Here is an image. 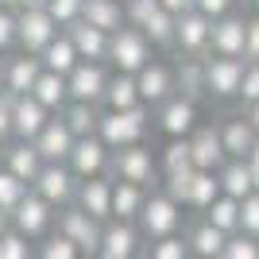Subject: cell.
<instances>
[{
  "label": "cell",
  "instance_id": "41",
  "mask_svg": "<svg viewBox=\"0 0 259 259\" xmlns=\"http://www.w3.org/2000/svg\"><path fill=\"white\" fill-rule=\"evenodd\" d=\"M47 12L54 16L58 27H74L77 20H85V0H47Z\"/></svg>",
  "mask_w": 259,
  "mask_h": 259
},
{
  "label": "cell",
  "instance_id": "59",
  "mask_svg": "<svg viewBox=\"0 0 259 259\" xmlns=\"http://www.w3.org/2000/svg\"><path fill=\"white\" fill-rule=\"evenodd\" d=\"M251 8H255V16H259V0H251Z\"/></svg>",
  "mask_w": 259,
  "mask_h": 259
},
{
  "label": "cell",
  "instance_id": "5",
  "mask_svg": "<svg viewBox=\"0 0 259 259\" xmlns=\"http://www.w3.org/2000/svg\"><path fill=\"white\" fill-rule=\"evenodd\" d=\"M136 225H140V232H143L147 240L174 236V232H178V225H182V205H178L170 194H151Z\"/></svg>",
  "mask_w": 259,
  "mask_h": 259
},
{
  "label": "cell",
  "instance_id": "29",
  "mask_svg": "<svg viewBox=\"0 0 259 259\" xmlns=\"http://www.w3.org/2000/svg\"><path fill=\"white\" fill-rule=\"evenodd\" d=\"M85 20L101 31L116 35L120 27H128V12H124V0H85Z\"/></svg>",
  "mask_w": 259,
  "mask_h": 259
},
{
  "label": "cell",
  "instance_id": "42",
  "mask_svg": "<svg viewBox=\"0 0 259 259\" xmlns=\"http://www.w3.org/2000/svg\"><path fill=\"white\" fill-rule=\"evenodd\" d=\"M221 259H259V240L248 232H236V236H228Z\"/></svg>",
  "mask_w": 259,
  "mask_h": 259
},
{
  "label": "cell",
  "instance_id": "48",
  "mask_svg": "<svg viewBox=\"0 0 259 259\" xmlns=\"http://www.w3.org/2000/svg\"><path fill=\"white\" fill-rule=\"evenodd\" d=\"M240 232L259 240V190L251 197H244V217H240Z\"/></svg>",
  "mask_w": 259,
  "mask_h": 259
},
{
  "label": "cell",
  "instance_id": "3",
  "mask_svg": "<svg viewBox=\"0 0 259 259\" xmlns=\"http://www.w3.org/2000/svg\"><path fill=\"white\" fill-rule=\"evenodd\" d=\"M58 232L74 240L77 248H81V255H97L101 244H105V221L89 217L81 205L58 209Z\"/></svg>",
  "mask_w": 259,
  "mask_h": 259
},
{
  "label": "cell",
  "instance_id": "54",
  "mask_svg": "<svg viewBox=\"0 0 259 259\" xmlns=\"http://www.w3.org/2000/svg\"><path fill=\"white\" fill-rule=\"evenodd\" d=\"M244 116H248L251 124H255V132H259V101H255V105H248V108H244Z\"/></svg>",
  "mask_w": 259,
  "mask_h": 259
},
{
  "label": "cell",
  "instance_id": "19",
  "mask_svg": "<svg viewBox=\"0 0 259 259\" xmlns=\"http://www.w3.org/2000/svg\"><path fill=\"white\" fill-rule=\"evenodd\" d=\"M51 108H43L39 101L27 93V97H16V108H12V132H16V140H27L35 143L39 140V132L51 124Z\"/></svg>",
  "mask_w": 259,
  "mask_h": 259
},
{
  "label": "cell",
  "instance_id": "39",
  "mask_svg": "<svg viewBox=\"0 0 259 259\" xmlns=\"http://www.w3.org/2000/svg\"><path fill=\"white\" fill-rule=\"evenodd\" d=\"M151 259H190L194 248H190V236H162V240H151V248H147Z\"/></svg>",
  "mask_w": 259,
  "mask_h": 259
},
{
  "label": "cell",
  "instance_id": "11",
  "mask_svg": "<svg viewBox=\"0 0 259 259\" xmlns=\"http://www.w3.org/2000/svg\"><path fill=\"white\" fill-rule=\"evenodd\" d=\"M43 58L39 54H27V51H16L4 58V77H0V89H8L12 97H27L35 89V81L43 77Z\"/></svg>",
  "mask_w": 259,
  "mask_h": 259
},
{
  "label": "cell",
  "instance_id": "14",
  "mask_svg": "<svg viewBox=\"0 0 259 259\" xmlns=\"http://www.w3.org/2000/svg\"><path fill=\"white\" fill-rule=\"evenodd\" d=\"M108 77H112V66L108 62H77V70L66 81H70V101H85V105H101L108 89Z\"/></svg>",
  "mask_w": 259,
  "mask_h": 259
},
{
  "label": "cell",
  "instance_id": "25",
  "mask_svg": "<svg viewBox=\"0 0 259 259\" xmlns=\"http://www.w3.org/2000/svg\"><path fill=\"white\" fill-rule=\"evenodd\" d=\"M147 186H136V182H120L112 186V221H140L143 205H147Z\"/></svg>",
  "mask_w": 259,
  "mask_h": 259
},
{
  "label": "cell",
  "instance_id": "12",
  "mask_svg": "<svg viewBox=\"0 0 259 259\" xmlns=\"http://www.w3.org/2000/svg\"><path fill=\"white\" fill-rule=\"evenodd\" d=\"M112 178L120 182H136V186H151L155 182V159L147 143H132L112 151Z\"/></svg>",
  "mask_w": 259,
  "mask_h": 259
},
{
  "label": "cell",
  "instance_id": "44",
  "mask_svg": "<svg viewBox=\"0 0 259 259\" xmlns=\"http://www.w3.org/2000/svg\"><path fill=\"white\" fill-rule=\"evenodd\" d=\"M12 47H20V16L16 8H0V51L12 54Z\"/></svg>",
  "mask_w": 259,
  "mask_h": 259
},
{
  "label": "cell",
  "instance_id": "46",
  "mask_svg": "<svg viewBox=\"0 0 259 259\" xmlns=\"http://www.w3.org/2000/svg\"><path fill=\"white\" fill-rule=\"evenodd\" d=\"M159 8H162L159 0H124V12H128V23H132V27H143V23L151 20Z\"/></svg>",
  "mask_w": 259,
  "mask_h": 259
},
{
  "label": "cell",
  "instance_id": "10",
  "mask_svg": "<svg viewBox=\"0 0 259 259\" xmlns=\"http://www.w3.org/2000/svg\"><path fill=\"white\" fill-rule=\"evenodd\" d=\"M174 51L182 58H205L213 51V20L201 16V12H186L178 16V39H174Z\"/></svg>",
  "mask_w": 259,
  "mask_h": 259
},
{
  "label": "cell",
  "instance_id": "53",
  "mask_svg": "<svg viewBox=\"0 0 259 259\" xmlns=\"http://www.w3.org/2000/svg\"><path fill=\"white\" fill-rule=\"evenodd\" d=\"M23 8H47V0H16V12Z\"/></svg>",
  "mask_w": 259,
  "mask_h": 259
},
{
  "label": "cell",
  "instance_id": "38",
  "mask_svg": "<svg viewBox=\"0 0 259 259\" xmlns=\"http://www.w3.org/2000/svg\"><path fill=\"white\" fill-rule=\"evenodd\" d=\"M27 194H31V186L23 182V178H16V174L0 162V209H4V213H12V209L20 205Z\"/></svg>",
  "mask_w": 259,
  "mask_h": 259
},
{
  "label": "cell",
  "instance_id": "60",
  "mask_svg": "<svg viewBox=\"0 0 259 259\" xmlns=\"http://www.w3.org/2000/svg\"><path fill=\"white\" fill-rule=\"evenodd\" d=\"M136 259H151V255H147V251H140V255H136Z\"/></svg>",
  "mask_w": 259,
  "mask_h": 259
},
{
  "label": "cell",
  "instance_id": "55",
  "mask_svg": "<svg viewBox=\"0 0 259 259\" xmlns=\"http://www.w3.org/2000/svg\"><path fill=\"white\" fill-rule=\"evenodd\" d=\"M8 228H12V213H4V209H0V236H4Z\"/></svg>",
  "mask_w": 259,
  "mask_h": 259
},
{
  "label": "cell",
  "instance_id": "58",
  "mask_svg": "<svg viewBox=\"0 0 259 259\" xmlns=\"http://www.w3.org/2000/svg\"><path fill=\"white\" fill-rule=\"evenodd\" d=\"M4 58H8V54H4V51H0V77H4Z\"/></svg>",
  "mask_w": 259,
  "mask_h": 259
},
{
  "label": "cell",
  "instance_id": "8",
  "mask_svg": "<svg viewBox=\"0 0 259 259\" xmlns=\"http://www.w3.org/2000/svg\"><path fill=\"white\" fill-rule=\"evenodd\" d=\"M54 221H58L54 205L47 201V197H39L35 190L23 197L16 209H12V228H16V232H23L27 240H43V236H51V225H54Z\"/></svg>",
  "mask_w": 259,
  "mask_h": 259
},
{
  "label": "cell",
  "instance_id": "34",
  "mask_svg": "<svg viewBox=\"0 0 259 259\" xmlns=\"http://www.w3.org/2000/svg\"><path fill=\"white\" fill-rule=\"evenodd\" d=\"M221 194H225V190H221V174H217V170H194V182H190V201H186V209L205 213V209L213 205Z\"/></svg>",
  "mask_w": 259,
  "mask_h": 259
},
{
  "label": "cell",
  "instance_id": "37",
  "mask_svg": "<svg viewBox=\"0 0 259 259\" xmlns=\"http://www.w3.org/2000/svg\"><path fill=\"white\" fill-rule=\"evenodd\" d=\"M162 174H178V170H194V147H190V136L186 140H166L159 159Z\"/></svg>",
  "mask_w": 259,
  "mask_h": 259
},
{
  "label": "cell",
  "instance_id": "40",
  "mask_svg": "<svg viewBox=\"0 0 259 259\" xmlns=\"http://www.w3.org/2000/svg\"><path fill=\"white\" fill-rule=\"evenodd\" d=\"M39 259H81V248L70 236H62V232H51L39 244Z\"/></svg>",
  "mask_w": 259,
  "mask_h": 259
},
{
  "label": "cell",
  "instance_id": "49",
  "mask_svg": "<svg viewBox=\"0 0 259 259\" xmlns=\"http://www.w3.org/2000/svg\"><path fill=\"white\" fill-rule=\"evenodd\" d=\"M12 108H16V97L8 89H0V143L16 140V132H12Z\"/></svg>",
  "mask_w": 259,
  "mask_h": 259
},
{
  "label": "cell",
  "instance_id": "63",
  "mask_svg": "<svg viewBox=\"0 0 259 259\" xmlns=\"http://www.w3.org/2000/svg\"><path fill=\"white\" fill-rule=\"evenodd\" d=\"M81 259H97V255H81Z\"/></svg>",
  "mask_w": 259,
  "mask_h": 259
},
{
  "label": "cell",
  "instance_id": "24",
  "mask_svg": "<svg viewBox=\"0 0 259 259\" xmlns=\"http://www.w3.org/2000/svg\"><path fill=\"white\" fill-rule=\"evenodd\" d=\"M101 251H105V255H116V259H136V255H140L143 244H140V228H136V221H108ZM101 251H97V255H101Z\"/></svg>",
  "mask_w": 259,
  "mask_h": 259
},
{
  "label": "cell",
  "instance_id": "36",
  "mask_svg": "<svg viewBox=\"0 0 259 259\" xmlns=\"http://www.w3.org/2000/svg\"><path fill=\"white\" fill-rule=\"evenodd\" d=\"M240 217H244V201H236V197L221 194L213 201V205L205 209V221H213L221 232H228V236H236L240 232Z\"/></svg>",
  "mask_w": 259,
  "mask_h": 259
},
{
  "label": "cell",
  "instance_id": "51",
  "mask_svg": "<svg viewBox=\"0 0 259 259\" xmlns=\"http://www.w3.org/2000/svg\"><path fill=\"white\" fill-rule=\"evenodd\" d=\"M248 62H259V16H248V51H244Z\"/></svg>",
  "mask_w": 259,
  "mask_h": 259
},
{
  "label": "cell",
  "instance_id": "43",
  "mask_svg": "<svg viewBox=\"0 0 259 259\" xmlns=\"http://www.w3.org/2000/svg\"><path fill=\"white\" fill-rule=\"evenodd\" d=\"M0 259H31V240L16 228H8L0 236Z\"/></svg>",
  "mask_w": 259,
  "mask_h": 259
},
{
  "label": "cell",
  "instance_id": "20",
  "mask_svg": "<svg viewBox=\"0 0 259 259\" xmlns=\"http://www.w3.org/2000/svg\"><path fill=\"white\" fill-rule=\"evenodd\" d=\"M35 147H39V155H43L47 162H70V155H74V147H77V136L70 132V124H66L62 116H51V124L39 132Z\"/></svg>",
  "mask_w": 259,
  "mask_h": 259
},
{
  "label": "cell",
  "instance_id": "18",
  "mask_svg": "<svg viewBox=\"0 0 259 259\" xmlns=\"http://www.w3.org/2000/svg\"><path fill=\"white\" fill-rule=\"evenodd\" d=\"M0 162H4V166H8L16 178H23L27 186H35V178H39V174H43V166H47V159L39 155V147H35V143H27V140L4 143Z\"/></svg>",
  "mask_w": 259,
  "mask_h": 259
},
{
  "label": "cell",
  "instance_id": "6",
  "mask_svg": "<svg viewBox=\"0 0 259 259\" xmlns=\"http://www.w3.org/2000/svg\"><path fill=\"white\" fill-rule=\"evenodd\" d=\"M77 186H81V178L70 170V162H47L31 190L39 197H47L54 209H66V205H74V201H77Z\"/></svg>",
  "mask_w": 259,
  "mask_h": 259
},
{
  "label": "cell",
  "instance_id": "30",
  "mask_svg": "<svg viewBox=\"0 0 259 259\" xmlns=\"http://www.w3.org/2000/svg\"><path fill=\"white\" fill-rule=\"evenodd\" d=\"M31 97L39 101L43 108H51L54 116H58V112L70 105V81H66L62 74H51V70H43V77H39V81H35V89H31Z\"/></svg>",
  "mask_w": 259,
  "mask_h": 259
},
{
  "label": "cell",
  "instance_id": "28",
  "mask_svg": "<svg viewBox=\"0 0 259 259\" xmlns=\"http://www.w3.org/2000/svg\"><path fill=\"white\" fill-rule=\"evenodd\" d=\"M221 190H225L228 197H236V201H244V197L255 194V178H251V166L248 159H228L225 166H221Z\"/></svg>",
  "mask_w": 259,
  "mask_h": 259
},
{
  "label": "cell",
  "instance_id": "13",
  "mask_svg": "<svg viewBox=\"0 0 259 259\" xmlns=\"http://www.w3.org/2000/svg\"><path fill=\"white\" fill-rule=\"evenodd\" d=\"M136 81H140V97H143V105L147 108H159V105H166L170 97H178V77H174V66H166V62H147L136 74Z\"/></svg>",
  "mask_w": 259,
  "mask_h": 259
},
{
  "label": "cell",
  "instance_id": "56",
  "mask_svg": "<svg viewBox=\"0 0 259 259\" xmlns=\"http://www.w3.org/2000/svg\"><path fill=\"white\" fill-rule=\"evenodd\" d=\"M248 162H255V166H259V140H255V151L248 155Z\"/></svg>",
  "mask_w": 259,
  "mask_h": 259
},
{
  "label": "cell",
  "instance_id": "16",
  "mask_svg": "<svg viewBox=\"0 0 259 259\" xmlns=\"http://www.w3.org/2000/svg\"><path fill=\"white\" fill-rule=\"evenodd\" d=\"M244 51H248V16L228 12V16L213 20V51H209V54L244 58Z\"/></svg>",
  "mask_w": 259,
  "mask_h": 259
},
{
  "label": "cell",
  "instance_id": "61",
  "mask_svg": "<svg viewBox=\"0 0 259 259\" xmlns=\"http://www.w3.org/2000/svg\"><path fill=\"white\" fill-rule=\"evenodd\" d=\"M97 259H116V255H105V251H101V255H97Z\"/></svg>",
  "mask_w": 259,
  "mask_h": 259
},
{
  "label": "cell",
  "instance_id": "45",
  "mask_svg": "<svg viewBox=\"0 0 259 259\" xmlns=\"http://www.w3.org/2000/svg\"><path fill=\"white\" fill-rule=\"evenodd\" d=\"M197 170V166H194ZM194 170H178V174H162L166 182H162V194H170L178 205H186L190 201V182H194Z\"/></svg>",
  "mask_w": 259,
  "mask_h": 259
},
{
  "label": "cell",
  "instance_id": "22",
  "mask_svg": "<svg viewBox=\"0 0 259 259\" xmlns=\"http://www.w3.org/2000/svg\"><path fill=\"white\" fill-rule=\"evenodd\" d=\"M66 35L74 39L81 62H108V47H112V35L93 27L89 20H77L74 27H66Z\"/></svg>",
  "mask_w": 259,
  "mask_h": 259
},
{
  "label": "cell",
  "instance_id": "62",
  "mask_svg": "<svg viewBox=\"0 0 259 259\" xmlns=\"http://www.w3.org/2000/svg\"><path fill=\"white\" fill-rule=\"evenodd\" d=\"M190 259H205V255H190Z\"/></svg>",
  "mask_w": 259,
  "mask_h": 259
},
{
  "label": "cell",
  "instance_id": "2",
  "mask_svg": "<svg viewBox=\"0 0 259 259\" xmlns=\"http://www.w3.org/2000/svg\"><path fill=\"white\" fill-rule=\"evenodd\" d=\"M147 62H155V47L151 39L140 31V27H120L112 35V47H108V66L112 70H124V74H140Z\"/></svg>",
  "mask_w": 259,
  "mask_h": 259
},
{
  "label": "cell",
  "instance_id": "21",
  "mask_svg": "<svg viewBox=\"0 0 259 259\" xmlns=\"http://www.w3.org/2000/svg\"><path fill=\"white\" fill-rule=\"evenodd\" d=\"M190 147H194V166L197 170H221V166L228 162L221 128H213V124H201V128L190 136Z\"/></svg>",
  "mask_w": 259,
  "mask_h": 259
},
{
  "label": "cell",
  "instance_id": "33",
  "mask_svg": "<svg viewBox=\"0 0 259 259\" xmlns=\"http://www.w3.org/2000/svg\"><path fill=\"white\" fill-rule=\"evenodd\" d=\"M101 112L105 108L101 105H85V101H70V105L58 112V116L70 124V132H74L77 140H85V136H97V128H101Z\"/></svg>",
  "mask_w": 259,
  "mask_h": 259
},
{
  "label": "cell",
  "instance_id": "32",
  "mask_svg": "<svg viewBox=\"0 0 259 259\" xmlns=\"http://www.w3.org/2000/svg\"><path fill=\"white\" fill-rule=\"evenodd\" d=\"M190 248H194V255H205V259H221V251H225V244H228V232H221V228L213 225V221H197L190 232Z\"/></svg>",
  "mask_w": 259,
  "mask_h": 259
},
{
  "label": "cell",
  "instance_id": "52",
  "mask_svg": "<svg viewBox=\"0 0 259 259\" xmlns=\"http://www.w3.org/2000/svg\"><path fill=\"white\" fill-rule=\"evenodd\" d=\"M166 12H174V16H186V12H194L197 8V0H159Z\"/></svg>",
  "mask_w": 259,
  "mask_h": 259
},
{
  "label": "cell",
  "instance_id": "31",
  "mask_svg": "<svg viewBox=\"0 0 259 259\" xmlns=\"http://www.w3.org/2000/svg\"><path fill=\"white\" fill-rule=\"evenodd\" d=\"M39 58H43V66L47 70H51V74H62V77H70L77 70V62H81V54H77V47H74V39H70V35H58V39H54L51 47H47L43 54H39Z\"/></svg>",
  "mask_w": 259,
  "mask_h": 259
},
{
  "label": "cell",
  "instance_id": "27",
  "mask_svg": "<svg viewBox=\"0 0 259 259\" xmlns=\"http://www.w3.org/2000/svg\"><path fill=\"white\" fill-rule=\"evenodd\" d=\"M140 105H143V97H140V81H136V74L112 70L101 108H140Z\"/></svg>",
  "mask_w": 259,
  "mask_h": 259
},
{
  "label": "cell",
  "instance_id": "17",
  "mask_svg": "<svg viewBox=\"0 0 259 259\" xmlns=\"http://www.w3.org/2000/svg\"><path fill=\"white\" fill-rule=\"evenodd\" d=\"M112 186H116V178L112 174H97V178H85V182L77 186V201L74 205H81L89 217H97V221H112Z\"/></svg>",
  "mask_w": 259,
  "mask_h": 259
},
{
  "label": "cell",
  "instance_id": "35",
  "mask_svg": "<svg viewBox=\"0 0 259 259\" xmlns=\"http://www.w3.org/2000/svg\"><path fill=\"white\" fill-rule=\"evenodd\" d=\"M143 35H147V39H151V47L155 51H170L174 47V39H178V16H174V12H166V8H159L151 16V20L143 23L140 27Z\"/></svg>",
  "mask_w": 259,
  "mask_h": 259
},
{
  "label": "cell",
  "instance_id": "4",
  "mask_svg": "<svg viewBox=\"0 0 259 259\" xmlns=\"http://www.w3.org/2000/svg\"><path fill=\"white\" fill-rule=\"evenodd\" d=\"M248 58H225V54H205V85L213 101H236L244 85Z\"/></svg>",
  "mask_w": 259,
  "mask_h": 259
},
{
  "label": "cell",
  "instance_id": "47",
  "mask_svg": "<svg viewBox=\"0 0 259 259\" xmlns=\"http://www.w3.org/2000/svg\"><path fill=\"white\" fill-rule=\"evenodd\" d=\"M240 108H248L259 101V62H248V70H244V85H240Z\"/></svg>",
  "mask_w": 259,
  "mask_h": 259
},
{
  "label": "cell",
  "instance_id": "9",
  "mask_svg": "<svg viewBox=\"0 0 259 259\" xmlns=\"http://www.w3.org/2000/svg\"><path fill=\"white\" fill-rule=\"evenodd\" d=\"M16 16H20V51L27 54H43L62 35V27L54 23V16L47 8H23Z\"/></svg>",
  "mask_w": 259,
  "mask_h": 259
},
{
  "label": "cell",
  "instance_id": "15",
  "mask_svg": "<svg viewBox=\"0 0 259 259\" xmlns=\"http://www.w3.org/2000/svg\"><path fill=\"white\" fill-rule=\"evenodd\" d=\"M70 170L85 182V178H97V174H112V147H108L101 136H85L77 140L74 155H70Z\"/></svg>",
  "mask_w": 259,
  "mask_h": 259
},
{
  "label": "cell",
  "instance_id": "50",
  "mask_svg": "<svg viewBox=\"0 0 259 259\" xmlns=\"http://www.w3.org/2000/svg\"><path fill=\"white\" fill-rule=\"evenodd\" d=\"M197 12L209 16V20H221L228 12H236V0H197Z\"/></svg>",
  "mask_w": 259,
  "mask_h": 259
},
{
  "label": "cell",
  "instance_id": "57",
  "mask_svg": "<svg viewBox=\"0 0 259 259\" xmlns=\"http://www.w3.org/2000/svg\"><path fill=\"white\" fill-rule=\"evenodd\" d=\"M0 8H16V0H0Z\"/></svg>",
  "mask_w": 259,
  "mask_h": 259
},
{
  "label": "cell",
  "instance_id": "23",
  "mask_svg": "<svg viewBox=\"0 0 259 259\" xmlns=\"http://www.w3.org/2000/svg\"><path fill=\"white\" fill-rule=\"evenodd\" d=\"M217 128H221V140H225V151H228V159H248V155L255 151L259 132H255V124H251V120L244 116V112H240V116H228V120H221Z\"/></svg>",
  "mask_w": 259,
  "mask_h": 259
},
{
  "label": "cell",
  "instance_id": "1",
  "mask_svg": "<svg viewBox=\"0 0 259 259\" xmlns=\"http://www.w3.org/2000/svg\"><path fill=\"white\" fill-rule=\"evenodd\" d=\"M147 128H151V108L147 105H140V108H105L97 136L112 151H120V147H132V143H143Z\"/></svg>",
  "mask_w": 259,
  "mask_h": 259
},
{
  "label": "cell",
  "instance_id": "26",
  "mask_svg": "<svg viewBox=\"0 0 259 259\" xmlns=\"http://www.w3.org/2000/svg\"><path fill=\"white\" fill-rule=\"evenodd\" d=\"M174 77H178V93H182V97L197 101V105L209 97V85H205V58H178Z\"/></svg>",
  "mask_w": 259,
  "mask_h": 259
},
{
  "label": "cell",
  "instance_id": "7",
  "mask_svg": "<svg viewBox=\"0 0 259 259\" xmlns=\"http://www.w3.org/2000/svg\"><path fill=\"white\" fill-rule=\"evenodd\" d=\"M155 128L166 136V140H186V136H194L201 128V120H197V101L190 97H170L166 105L155 108Z\"/></svg>",
  "mask_w": 259,
  "mask_h": 259
}]
</instances>
